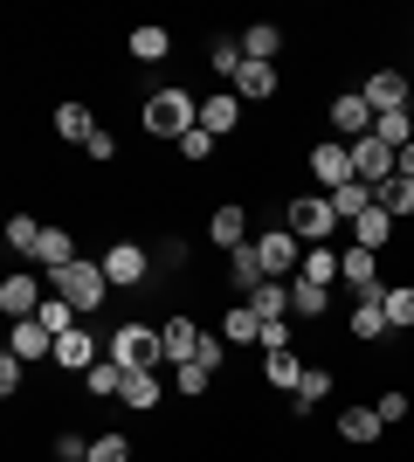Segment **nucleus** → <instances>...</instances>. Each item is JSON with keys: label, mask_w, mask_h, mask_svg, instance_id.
Here are the masks:
<instances>
[{"label": "nucleus", "mask_w": 414, "mask_h": 462, "mask_svg": "<svg viewBox=\"0 0 414 462\" xmlns=\"http://www.w3.org/2000/svg\"><path fill=\"white\" fill-rule=\"evenodd\" d=\"M138 125H145L152 138H166V145H179V138L200 125V97L179 90V83H166V90H152L145 104H138Z\"/></svg>", "instance_id": "f257e3e1"}, {"label": "nucleus", "mask_w": 414, "mask_h": 462, "mask_svg": "<svg viewBox=\"0 0 414 462\" xmlns=\"http://www.w3.org/2000/svg\"><path fill=\"white\" fill-rule=\"evenodd\" d=\"M104 359H118L124 373H159L166 366V338H159V325H118Z\"/></svg>", "instance_id": "f03ea898"}, {"label": "nucleus", "mask_w": 414, "mask_h": 462, "mask_svg": "<svg viewBox=\"0 0 414 462\" xmlns=\"http://www.w3.org/2000/svg\"><path fill=\"white\" fill-rule=\"evenodd\" d=\"M49 290H56V297H69V304H77V318H90V310H104V297H111V276H104V263H69V270L49 276Z\"/></svg>", "instance_id": "7ed1b4c3"}, {"label": "nucleus", "mask_w": 414, "mask_h": 462, "mask_svg": "<svg viewBox=\"0 0 414 462\" xmlns=\"http://www.w3.org/2000/svg\"><path fill=\"white\" fill-rule=\"evenodd\" d=\"M283 228H290L304 249H317V242H332V235H338V214H332V200H325V193H290Z\"/></svg>", "instance_id": "20e7f679"}, {"label": "nucleus", "mask_w": 414, "mask_h": 462, "mask_svg": "<svg viewBox=\"0 0 414 462\" xmlns=\"http://www.w3.org/2000/svg\"><path fill=\"white\" fill-rule=\"evenodd\" d=\"M97 263H104V276H111V290H138L145 276H152V255H145V242H124V235L97 255Z\"/></svg>", "instance_id": "39448f33"}, {"label": "nucleus", "mask_w": 414, "mask_h": 462, "mask_svg": "<svg viewBox=\"0 0 414 462\" xmlns=\"http://www.w3.org/2000/svg\"><path fill=\"white\" fill-rule=\"evenodd\" d=\"M304 173H311L325 193H338L345 180H353V145H345V138H325V145H311V152H304Z\"/></svg>", "instance_id": "423d86ee"}, {"label": "nucleus", "mask_w": 414, "mask_h": 462, "mask_svg": "<svg viewBox=\"0 0 414 462\" xmlns=\"http://www.w3.org/2000/svg\"><path fill=\"white\" fill-rule=\"evenodd\" d=\"M400 173V152L387 145V138H353V180H366V187H380V180H394Z\"/></svg>", "instance_id": "0eeeda50"}, {"label": "nucleus", "mask_w": 414, "mask_h": 462, "mask_svg": "<svg viewBox=\"0 0 414 462\" xmlns=\"http://www.w3.org/2000/svg\"><path fill=\"white\" fill-rule=\"evenodd\" d=\"M256 255H262V276H270V283H283L290 270H304V242H297L290 228H270V235H256Z\"/></svg>", "instance_id": "6e6552de"}, {"label": "nucleus", "mask_w": 414, "mask_h": 462, "mask_svg": "<svg viewBox=\"0 0 414 462\" xmlns=\"http://www.w3.org/2000/svg\"><path fill=\"white\" fill-rule=\"evenodd\" d=\"M207 242H215L221 255L249 249V242H256V235H249V208H242V200H221V208L207 214Z\"/></svg>", "instance_id": "1a4fd4ad"}, {"label": "nucleus", "mask_w": 414, "mask_h": 462, "mask_svg": "<svg viewBox=\"0 0 414 462\" xmlns=\"http://www.w3.org/2000/svg\"><path fill=\"white\" fill-rule=\"evenodd\" d=\"M338 283L353 290V297H380V255L373 249H338Z\"/></svg>", "instance_id": "9d476101"}, {"label": "nucleus", "mask_w": 414, "mask_h": 462, "mask_svg": "<svg viewBox=\"0 0 414 462\" xmlns=\"http://www.w3.org/2000/svg\"><path fill=\"white\" fill-rule=\"evenodd\" d=\"M332 125L345 132V145H353V138H366V132L380 125V111L366 104V90H338V97H332Z\"/></svg>", "instance_id": "9b49d317"}, {"label": "nucleus", "mask_w": 414, "mask_h": 462, "mask_svg": "<svg viewBox=\"0 0 414 462\" xmlns=\"http://www.w3.org/2000/svg\"><path fill=\"white\" fill-rule=\"evenodd\" d=\"M228 90H235L242 104H270V97L283 90V69H276V62H242V69H235V83H228Z\"/></svg>", "instance_id": "f8f14e48"}, {"label": "nucleus", "mask_w": 414, "mask_h": 462, "mask_svg": "<svg viewBox=\"0 0 414 462\" xmlns=\"http://www.w3.org/2000/svg\"><path fill=\"white\" fill-rule=\"evenodd\" d=\"M359 90H366V104H373V111L387 117V111H408V97H414V83L400 77V69H373V77L359 83Z\"/></svg>", "instance_id": "ddd939ff"}, {"label": "nucleus", "mask_w": 414, "mask_h": 462, "mask_svg": "<svg viewBox=\"0 0 414 462\" xmlns=\"http://www.w3.org/2000/svg\"><path fill=\"white\" fill-rule=\"evenodd\" d=\"M200 132H215V138L242 132V97H235V90H215V97H200Z\"/></svg>", "instance_id": "4468645a"}, {"label": "nucleus", "mask_w": 414, "mask_h": 462, "mask_svg": "<svg viewBox=\"0 0 414 462\" xmlns=\"http://www.w3.org/2000/svg\"><path fill=\"white\" fill-rule=\"evenodd\" d=\"M41 304H49V290H41L35 276H7V283H0V310H7L14 325H21V318H35Z\"/></svg>", "instance_id": "2eb2a0df"}, {"label": "nucleus", "mask_w": 414, "mask_h": 462, "mask_svg": "<svg viewBox=\"0 0 414 462\" xmlns=\"http://www.w3.org/2000/svg\"><path fill=\"white\" fill-rule=\"evenodd\" d=\"M345 331H353V346H380V338H387V310H380V297H353Z\"/></svg>", "instance_id": "dca6fc26"}, {"label": "nucleus", "mask_w": 414, "mask_h": 462, "mask_svg": "<svg viewBox=\"0 0 414 462\" xmlns=\"http://www.w3.org/2000/svg\"><path fill=\"white\" fill-rule=\"evenodd\" d=\"M97 359H104V352H97V338H90V331H62V338H56V366L62 373H77V380H83V373H90V366H97Z\"/></svg>", "instance_id": "f3484780"}, {"label": "nucleus", "mask_w": 414, "mask_h": 462, "mask_svg": "<svg viewBox=\"0 0 414 462\" xmlns=\"http://www.w3.org/2000/svg\"><path fill=\"white\" fill-rule=\"evenodd\" d=\"M118 401L132 407V414H159V407H166V380H159V373H124Z\"/></svg>", "instance_id": "a211bd4d"}, {"label": "nucleus", "mask_w": 414, "mask_h": 462, "mask_svg": "<svg viewBox=\"0 0 414 462\" xmlns=\"http://www.w3.org/2000/svg\"><path fill=\"white\" fill-rule=\"evenodd\" d=\"M262 283H270V276H262V255H256V242L228 255V290H235V304H242V297H256Z\"/></svg>", "instance_id": "6ab92c4d"}, {"label": "nucleus", "mask_w": 414, "mask_h": 462, "mask_svg": "<svg viewBox=\"0 0 414 462\" xmlns=\"http://www.w3.org/2000/svg\"><path fill=\"white\" fill-rule=\"evenodd\" d=\"M380 428H387V421H380L373 407H345V414H338V442H345V448H373Z\"/></svg>", "instance_id": "aec40b11"}, {"label": "nucleus", "mask_w": 414, "mask_h": 462, "mask_svg": "<svg viewBox=\"0 0 414 462\" xmlns=\"http://www.w3.org/2000/svg\"><path fill=\"white\" fill-rule=\"evenodd\" d=\"M394 228H400V221H394V214H387V208H366V214H359V221H353V249H387V242H394Z\"/></svg>", "instance_id": "412c9836"}, {"label": "nucleus", "mask_w": 414, "mask_h": 462, "mask_svg": "<svg viewBox=\"0 0 414 462\" xmlns=\"http://www.w3.org/2000/svg\"><path fill=\"white\" fill-rule=\"evenodd\" d=\"M159 338H166V366H187V359L200 352V325H194V318H166Z\"/></svg>", "instance_id": "4be33fe9"}, {"label": "nucleus", "mask_w": 414, "mask_h": 462, "mask_svg": "<svg viewBox=\"0 0 414 462\" xmlns=\"http://www.w3.org/2000/svg\"><path fill=\"white\" fill-rule=\"evenodd\" d=\"M35 263H41L49 276H56V270H69V263H83V255H77V235H69V228H41Z\"/></svg>", "instance_id": "5701e85b"}, {"label": "nucleus", "mask_w": 414, "mask_h": 462, "mask_svg": "<svg viewBox=\"0 0 414 462\" xmlns=\"http://www.w3.org/2000/svg\"><path fill=\"white\" fill-rule=\"evenodd\" d=\"M7 352H14V359H56V331H41L35 318H21L14 338H7Z\"/></svg>", "instance_id": "b1692460"}, {"label": "nucleus", "mask_w": 414, "mask_h": 462, "mask_svg": "<svg viewBox=\"0 0 414 462\" xmlns=\"http://www.w3.org/2000/svg\"><path fill=\"white\" fill-rule=\"evenodd\" d=\"M242 56L249 62H276L283 56V28H276V21H249V28H242Z\"/></svg>", "instance_id": "393cba45"}, {"label": "nucleus", "mask_w": 414, "mask_h": 462, "mask_svg": "<svg viewBox=\"0 0 414 462\" xmlns=\"http://www.w3.org/2000/svg\"><path fill=\"white\" fill-rule=\"evenodd\" d=\"M56 138H69V145H90L97 138V117H90V104H56Z\"/></svg>", "instance_id": "a878e982"}, {"label": "nucleus", "mask_w": 414, "mask_h": 462, "mask_svg": "<svg viewBox=\"0 0 414 462\" xmlns=\"http://www.w3.org/2000/svg\"><path fill=\"white\" fill-rule=\"evenodd\" d=\"M325 200H332V214H338V228H353L359 214L373 208V187H366V180H345V187H338V193H325Z\"/></svg>", "instance_id": "bb28decb"}, {"label": "nucleus", "mask_w": 414, "mask_h": 462, "mask_svg": "<svg viewBox=\"0 0 414 462\" xmlns=\"http://www.w3.org/2000/svg\"><path fill=\"white\" fill-rule=\"evenodd\" d=\"M166 49H173V35H166V28H152V21L124 35V56H132V62H166Z\"/></svg>", "instance_id": "cd10ccee"}, {"label": "nucleus", "mask_w": 414, "mask_h": 462, "mask_svg": "<svg viewBox=\"0 0 414 462\" xmlns=\"http://www.w3.org/2000/svg\"><path fill=\"white\" fill-rule=\"evenodd\" d=\"M373 208H387L394 221H408V214H414V180H408V173L380 180V187H373Z\"/></svg>", "instance_id": "c85d7f7f"}, {"label": "nucleus", "mask_w": 414, "mask_h": 462, "mask_svg": "<svg viewBox=\"0 0 414 462\" xmlns=\"http://www.w3.org/2000/svg\"><path fill=\"white\" fill-rule=\"evenodd\" d=\"M380 310H387V331H414V283H387Z\"/></svg>", "instance_id": "c756f323"}, {"label": "nucleus", "mask_w": 414, "mask_h": 462, "mask_svg": "<svg viewBox=\"0 0 414 462\" xmlns=\"http://www.w3.org/2000/svg\"><path fill=\"white\" fill-rule=\"evenodd\" d=\"M221 338L228 346H262V318L249 304H228V318H221Z\"/></svg>", "instance_id": "7c9ffc66"}, {"label": "nucleus", "mask_w": 414, "mask_h": 462, "mask_svg": "<svg viewBox=\"0 0 414 462\" xmlns=\"http://www.w3.org/2000/svg\"><path fill=\"white\" fill-rule=\"evenodd\" d=\"M297 414H311V407H325L332 401V366H304V380H297Z\"/></svg>", "instance_id": "2f4dec72"}, {"label": "nucleus", "mask_w": 414, "mask_h": 462, "mask_svg": "<svg viewBox=\"0 0 414 462\" xmlns=\"http://www.w3.org/2000/svg\"><path fill=\"white\" fill-rule=\"evenodd\" d=\"M262 380H270L276 393H297V380H304V359H297V352H262Z\"/></svg>", "instance_id": "473e14b6"}, {"label": "nucleus", "mask_w": 414, "mask_h": 462, "mask_svg": "<svg viewBox=\"0 0 414 462\" xmlns=\"http://www.w3.org/2000/svg\"><path fill=\"white\" fill-rule=\"evenodd\" d=\"M83 393H90V401H118L124 393V366L118 359H97V366L83 373Z\"/></svg>", "instance_id": "72a5a7b5"}, {"label": "nucleus", "mask_w": 414, "mask_h": 462, "mask_svg": "<svg viewBox=\"0 0 414 462\" xmlns=\"http://www.w3.org/2000/svg\"><path fill=\"white\" fill-rule=\"evenodd\" d=\"M297 276H304V283H325V290H332V283H338V249H332V242L304 249V270H297Z\"/></svg>", "instance_id": "f704fd0d"}, {"label": "nucleus", "mask_w": 414, "mask_h": 462, "mask_svg": "<svg viewBox=\"0 0 414 462\" xmlns=\"http://www.w3.org/2000/svg\"><path fill=\"white\" fill-rule=\"evenodd\" d=\"M290 310H297V318H325V310H332V290L297 276V283H290Z\"/></svg>", "instance_id": "c9c22d12"}, {"label": "nucleus", "mask_w": 414, "mask_h": 462, "mask_svg": "<svg viewBox=\"0 0 414 462\" xmlns=\"http://www.w3.org/2000/svg\"><path fill=\"white\" fill-rule=\"evenodd\" d=\"M242 304H249L262 325H270V318H283V310H290V283H262L256 297H242Z\"/></svg>", "instance_id": "e433bc0d"}, {"label": "nucleus", "mask_w": 414, "mask_h": 462, "mask_svg": "<svg viewBox=\"0 0 414 462\" xmlns=\"http://www.w3.org/2000/svg\"><path fill=\"white\" fill-rule=\"evenodd\" d=\"M173 386L187 393V401H207V393H215V373L200 366V359H187V366H173Z\"/></svg>", "instance_id": "4c0bfd02"}, {"label": "nucleus", "mask_w": 414, "mask_h": 462, "mask_svg": "<svg viewBox=\"0 0 414 462\" xmlns=\"http://www.w3.org/2000/svg\"><path fill=\"white\" fill-rule=\"evenodd\" d=\"M7 249H14V255L41 249V221H35V214H14V221H7Z\"/></svg>", "instance_id": "58836bf2"}, {"label": "nucleus", "mask_w": 414, "mask_h": 462, "mask_svg": "<svg viewBox=\"0 0 414 462\" xmlns=\"http://www.w3.org/2000/svg\"><path fill=\"white\" fill-rule=\"evenodd\" d=\"M35 325H41V331H56V338H62V331H77V304H69V297H49V304L35 310Z\"/></svg>", "instance_id": "ea45409f"}, {"label": "nucleus", "mask_w": 414, "mask_h": 462, "mask_svg": "<svg viewBox=\"0 0 414 462\" xmlns=\"http://www.w3.org/2000/svg\"><path fill=\"white\" fill-rule=\"evenodd\" d=\"M373 138H387V145L400 152V145H414V117H408V111H387V117L373 125Z\"/></svg>", "instance_id": "a19ab883"}, {"label": "nucleus", "mask_w": 414, "mask_h": 462, "mask_svg": "<svg viewBox=\"0 0 414 462\" xmlns=\"http://www.w3.org/2000/svg\"><path fill=\"white\" fill-rule=\"evenodd\" d=\"M194 359H200V366H207V373H221V366H228V359H235V346H228L221 331H200V352H194Z\"/></svg>", "instance_id": "79ce46f5"}, {"label": "nucleus", "mask_w": 414, "mask_h": 462, "mask_svg": "<svg viewBox=\"0 0 414 462\" xmlns=\"http://www.w3.org/2000/svg\"><path fill=\"white\" fill-rule=\"evenodd\" d=\"M90 462H138V448L111 428V435H97V442H90Z\"/></svg>", "instance_id": "37998d69"}, {"label": "nucleus", "mask_w": 414, "mask_h": 462, "mask_svg": "<svg viewBox=\"0 0 414 462\" xmlns=\"http://www.w3.org/2000/svg\"><path fill=\"white\" fill-rule=\"evenodd\" d=\"M207 62H215L221 77L235 83V69H242V62H249V56H242V42H228V35H221V42H215V49H207Z\"/></svg>", "instance_id": "c03bdc74"}, {"label": "nucleus", "mask_w": 414, "mask_h": 462, "mask_svg": "<svg viewBox=\"0 0 414 462\" xmlns=\"http://www.w3.org/2000/svg\"><path fill=\"white\" fill-rule=\"evenodd\" d=\"M179 159H187V166H200V159H215V132H200V125H194V132L179 138Z\"/></svg>", "instance_id": "a18cd8bd"}, {"label": "nucleus", "mask_w": 414, "mask_h": 462, "mask_svg": "<svg viewBox=\"0 0 414 462\" xmlns=\"http://www.w3.org/2000/svg\"><path fill=\"white\" fill-rule=\"evenodd\" d=\"M21 380H28V359H14V352H0V393H7V401L21 393Z\"/></svg>", "instance_id": "49530a36"}, {"label": "nucleus", "mask_w": 414, "mask_h": 462, "mask_svg": "<svg viewBox=\"0 0 414 462\" xmlns=\"http://www.w3.org/2000/svg\"><path fill=\"white\" fill-rule=\"evenodd\" d=\"M408 393H400V386H394V393H380V401H373V414H380V421H387V428H394V421H408Z\"/></svg>", "instance_id": "de8ad7c7"}, {"label": "nucleus", "mask_w": 414, "mask_h": 462, "mask_svg": "<svg viewBox=\"0 0 414 462\" xmlns=\"http://www.w3.org/2000/svg\"><path fill=\"white\" fill-rule=\"evenodd\" d=\"M56 462H90V435H77V428L56 435Z\"/></svg>", "instance_id": "09e8293b"}, {"label": "nucleus", "mask_w": 414, "mask_h": 462, "mask_svg": "<svg viewBox=\"0 0 414 462\" xmlns=\"http://www.w3.org/2000/svg\"><path fill=\"white\" fill-rule=\"evenodd\" d=\"M262 352H290V325H283V318L262 325Z\"/></svg>", "instance_id": "8fccbe9b"}, {"label": "nucleus", "mask_w": 414, "mask_h": 462, "mask_svg": "<svg viewBox=\"0 0 414 462\" xmlns=\"http://www.w3.org/2000/svg\"><path fill=\"white\" fill-rule=\"evenodd\" d=\"M83 152L97 159V166H111V159H118V138H111V132H97V138H90V145H83Z\"/></svg>", "instance_id": "3c124183"}]
</instances>
